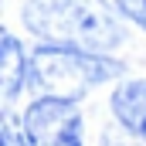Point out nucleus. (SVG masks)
<instances>
[{"mask_svg": "<svg viewBox=\"0 0 146 146\" xmlns=\"http://www.w3.org/2000/svg\"><path fill=\"white\" fill-rule=\"evenodd\" d=\"M24 27L44 44L109 54L126 41V27L109 0H27Z\"/></svg>", "mask_w": 146, "mask_h": 146, "instance_id": "obj_1", "label": "nucleus"}, {"mask_svg": "<svg viewBox=\"0 0 146 146\" xmlns=\"http://www.w3.org/2000/svg\"><path fill=\"white\" fill-rule=\"evenodd\" d=\"M126 72L122 61L95 51H78L61 44H37L27 58V78L41 95L78 102L95 85H106Z\"/></svg>", "mask_w": 146, "mask_h": 146, "instance_id": "obj_2", "label": "nucleus"}, {"mask_svg": "<svg viewBox=\"0 0 146 146\" xmlns=\"http://www.w3.org/2000/svg\"><path fill=\"white\" fill-rule=\"evenodd\" d=\"M24 146H82L85 143V119L75 102L41 95L21 115Z\"/></svg>", "mask_w": 146, "mask_h": 146, "instance_id": "obj_3", "label": "nucleus"}, {"mask_svg": "<svg viewBox=\"0 0 146 146\" xmlns=\"http://www.w3.org/2000/svg\"><path fill=\"white\" fill-rule=\"evenodd\" d=\"M0 146H24L21 119H10L7 112H0Z\"/></svg>", "mask_w": 146, "mask_h": 146, "instance_id": "obj_7", "label": "nucleus"}, {"mask_svg": "<svg viewBox=\"0 0 146 146\" xmlns=\"http://www.w3.org/2000/svg\"><path fill=\"white\" fill-rule=\"evenodd\" d=\"M27 82V54H24V44L10 34L7 27H0V112H7L21 88Z\"/></svg>", "mask_w": 146, "mask_h": 146, "instance_id": "obj_5", "label": "nucleus"}, {"mask_svg": "<svg viewBox=\"0 0 146 146\" xmlns=\"http://www.w3.org/2000/svg\"><path fill=\"white\" fill-rule=\"evenodd\" d=\"M102 146H143V143H136L122 126H112V129L102 133Z\"/></svg>", "mask_w": 146, "mask_h": 146, "instance_id": "obj_8", "label": "nucleus"}, {"mask_svg": "<svg viewBox=\"0 0 146 146\" xmlns=\"http://www.w3.org/2000/svg\"><path fill=\"white\" fill-rule=\"evenodd\" d=\"M112 7H115V14L129 17L136 27H143V31H146V0H115Z\"/></svg>", "mask_w": 146, "mask_h": 146, "instance_id": "obj_6", "label": "nucleus"}, {"mask_svg": "<svg viewBox=\"0 0 146 146\" xmlns=\"http://www.w3.org/2000/svg\"><path fill=\"white\" fill-rule=\"evenodd\" d=\"M115 126H122L136 143L146 146V78L136 82H122L109 99Z\"/></svg>", "mask_w": 146, "mask_h": 146, "instance_id": "obj_4", "label": "nucleus"}]
</instances>
